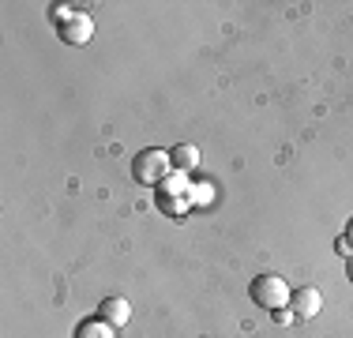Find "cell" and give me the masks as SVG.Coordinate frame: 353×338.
I'll return each instance as SVG.
<instances>
[{
	"mask_svg": "<svg viewBox=\"0 0 353 338\" xmlns=\"http://www.w3.org/2000/svg\"><path fill=\"white\" fill-rule=\"evenodd\" d=\"M350 278H353V267H350Z\"/></svg>",
	"mask_w": 353,
	"mask_h": 338,
	"instance_id": "10",
	"label": "cell"
},
{
	"mask_svg": "<svg viewBox=\"0 0 353 338\" xmlns=\"http://www.w3.org/2000/svg\"><path fill=\"white\" fill-rule=\"evenodd\" d=\"M170 173H176V169H173V155H170V150H158V147L139 150L136 162H132V177H136L139 184H147V188L162 184Z\"/></svg>",
	"mask_w": 353,
	"mask_h": 338,
	"instance_id": "2",
	"label": "cell"
},
{
	"mask_svg": "<svg viewBox=\"0 0 353 338\" xmlns=\"http://www.w3.org/2000/svg\"><path fill=\"white\" fill-rule=\"evenodd\" d=\"M346 241H350V248H353V222L346 226Z\"/></svg>",
	"mask_w": 353,
	"mask_h": 338,
	"instance_id": "9",
	"label": "cell"
},
{
	"mask_svg": "<svg viewBox=\"0 0 353 338\" xmlns=\"http://www.w3.org/2000/svg\"><path fill=\"white\" fill-rule=\"evenodd\" d=\"M98 319H105V324H113V327H124L132 319V304L124 297H105L102 301V316Z\"/></svg>",
	"mask_w": 353,
	"mask_h": 338,
	"instance_id": "5",
	"label": "cell"
},
{
	"mask_svg": "<svg viewBox=\"0 0 353 338\" xmlns=\"http://www.w3.org/2000/svg\"><path fill=\"white\" fill-rule=\"evenodd\" d=\"M170 155H173V169H176V173H192V169L199 166V150L192 147V143H181V147H173Z\"/></svg>",
	"mask_w": 353,
	"mask_h": 338,
	"instance_id": "6",
	"label": "cell"
},
{
	"mask_svg": "<svg viewBox=\"0 0 353 338\" xmlns=\"http://www.w3.org/2000/svg\"><path fill=\"white\" fill-rule=\"evenodd\" d=\"M274 319H279V324H290V319H297V316H293V312H285V308H282V312H274Z\"/></svg>",
	"mask_w": 353,
	"mask_h": 338,
	"instance_id": "8",
	"label": "cell"
},
{
	"mask_svg": "<svg viewBox=\"0 0 353 338\" xmlns=\"http://www.w3.org/2000/svg\"><path fill=\"white\" fill-rule=\"evenodd\" d=\"M90 34H94V23H90L87 12H72L68 19L61 23V38L68 41V46H87Z\"/></svg>",
	"mask_w": 353,
	"mask_h": 338,
	"instance_id": "3",
	"label": "cell"
},
{
	"mask_svg": "<svg viewBox=\"0 0 353 338\" xmlns=\"http://www.w3.org/2000/svg\"><path fill=\"white\" fill-rule=\"evenodd\" d=\"M117 327L105 324V319H87V324L75 327V338H113Z\"/></svg>",
	"mask_w": 353,
	"mask_h": 338,
	"instance_id": "7",
	"label": "cell"
},
{
	"mask_svg": "<svg viewBox=\"0 0 353 338\" xmlns=\"http://www.w3.org/2000/svg\"><path fill=\"white\" fill-rule=\"evenodd\" d=\"M248 297L267 312H282V308H290L293 290H290V282H285L282 275H259V278H252Z\"/></svg>",
	"mask_w": 353,
	"mask_h": 338,
	"instance_id": "1",
	"label": "cell"
},
{
	"mask_svg": "<svg viewBox=\"0 0 353 338\" xmlns=\"http://www.w3.org/2000/svg\"><path fill=\"white\" fill-rule=\"evenodd\" d=\"M290 304H293V316L297 319H312L316 312L323 308V293L312 290V286H305V290H293Z\"/></svg>",
	"mask_w": 353,
	"mask_h": 338,
	"instance_id": "4",
	"label": "cell"
}]
</instances>
